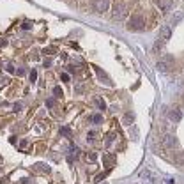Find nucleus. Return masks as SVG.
<instances>
[{
    "mask_svg": "<svg viewBox=\"0 0 184 184\" xmlns=\"http://www.w3.org/2000/svg\"><path fill=\"white\" fill-rule=\"evenodd\" d=\"M60 133H62L64 136H67V138H69V140H73V133H71V131H69V128H62V129H60Z\"/></svg>",
    "mask_w": 184,
    "mask_h": 184,
    "instance_id": "nucleus-14",
    "label": "nucleus"
},
{
    "mask_svg": "<svg viewBox=\"0 0 184 184\" xmlns=\"http://www.w3.org/2000/svg\"><path fill=\"white\" fill-rule=\"evenodd\" d=\"M156 6L159 7L161 13H167L170 9V6H172V0H156Z\"/></svg>",
    "mask_w": 184,
    "mask_h": 184,
    "instance_id": "nucleus-5",
    "label": "nucleus"
},
{
    "mask_svg": "<svg viewBox=\"0 0 184 184\" xmlns=\"http://www.w3.org/2000/svg\"><path fill=\"white\" fill-rule=\"evenodd\" d=\"M94 101H96V105L99 106V110H105V108H106V103H105V101H103L101 98H96Z\"/></svg>",
    "mask_w": 184,
    "mask_h": 184,
    "instance_id": "nucleus-15",
    "label": "nucleus"
},
{
    "mask_svg": "<svg viewBox=\"0 0 184 184\" xmlns=\"http://www.w3.org/2000/svg\"><path fill=\"white\" fill-rule=\"evenodd\" d=\"M98 138H99V133H98V131L87 133V142H94V140H98Z\"/></svg>",
    "mask_w": 184,
    "mask_h": 184,
    "instance_id": "nucleus-13",
    "label": "nucleus"
},
{
    "mask_svg": "<svg viewBox=\"0 0 184 184\" xmlns=\"http://www.w3.org/2000/svg\"><path fill=\"white\" fill-rule=\"evenodd\" d=\"M110 7V0H94V9L98 13H105Z\"/></svg>",
    "mask_w": 184,
    "mask_h": 184,
    "instance_id": "nucleus-3",
    "label": "nucleus"
},
{
    "mask_svg": "<svg viewBox=\"0 0 184 184\" xmlns=\"http://www.w3.org/2000/svg\"><path fill=\"white\" fill-rule=\"evenodd\" d=\"M43 53H46V55H52V53H57V48H44V50H43Z\"/></svg>",
    "mask_w": 184,
    "mask_h": 184,
    "instance_id": "nucleus-19",
    "label": "nucleus"
},
{
    "mask_svg": "<svg viewBox=\"0 0 184 184\" xmlns=\"http://www.w3.org/2000/svg\"><path fill=\"white\" fill-rule=\"evenodd\" d=\"M62 82H69V75H62Z\"/></svg>",
    "mask_w": 184,
    "mask_h": 184,
    "instance_id": "nucleus-24",
    "label": "nucleus"
},
{
    "mask_svg": "<svg viewBox=\"0 0 184 184\" xmlns=\"http://www.w3.org/2000/svg\"><path fill=\"white\" fill-rule=\"evenodd\" d=\"M163 145H165V147H170V149H174V147L177 145V140H175V136H174V135H167V136L163 138Z\"/></svg>",
    "mask_w": 184,
    "mask_h": 184,
    "instance_id": "nucleus-7",
    "label": "nucleus"
},
{
    "mask_svg": "<svg viewBox=\"0 0 184 184\" xmlns=\"http://www.w3.org/2000/svg\"><path fill=\"white\" fill-rule=\"evenodd\" d=\"M94 69H96V75H98V80H99V82H103L105 85H110V83H112L110 78L106 76V73L103 71V69H99V67H94Z\"/></svg>",
    "mask_w": 184,
    "mask_h": 184,
    "instance_id": "nucleus-6",
    "label": "nucleus"
},
{
    "mask_svg": "<svg viewBox=\"0 0 184 184\" xmlns=\"http://www.w3.org/2000/svg\"><path fill=\"white\" fill-rule=\"evenodd\" d=\"M170 36H172L170 27H163V29H161V41H168V39H170Z\"/></svg>",
    "mask_w": 184,
    "mask_h": 184,
    "instance_id": "nucleus-9",
    "label": "nucleus"
},
{
    "mask_svg": "<svg viewBox=\"0 0 184 184\" xmlns=\"http://www.w3.org/2000/svg\"><path fill=\"white\" fill-rule=\"evenodd\" d=\"M53 94H55L57 98H62V90H60L59 87H55V89H53Z\"/></svg>",
    "mask_w": 184,
    "mask_h": 184,
    "instance_id": "nucleus-21",
    "label": "nucleus"
},
{
    "mask_svg": "<svg viewBox=\"0 0 184 184\" xmlns=\"http://www.w3.org/2000/svg\"><path fill=\"white\" fill-rule=\"evenodd\" d=\"M87 158H89L90 163H94V161L98 159V154H96V152H89V156H87Z\"/></svg>",
    "mask_w": 184,
    "mask_h": 184,
    "instance_id": "nucleus-18",
    "label": "nucleus"
},
{
    "mask_svg": "<svg viewBox=\"0 0 184 184\" xmlns=\"http://www.w3.org/2000/svg\"><path fill=\"white\" fill-rule=\"evenodd\" d=\"M126 14H128V7H126L124 2H119V4L113 6V9H112V18H113V20L121 21V20L126 18Z\"/></svg>",
    "mask_w": 184,
    "mask_h": 184,
    "instance_id": "nucleus-2",
    "label": "nucleus"
},
{
    "mask_svg": "<svg viewBox=\"0 0 184 184\" xmlns=\"http://www.w3.org/2000/svg\"><path fill=\"white\" fill-rule=\"evenodd\" d=\"M36 80H37V73H36V71H32V73H30V82L34 83Z\"/></svg>",
    "mask_w": 184,
    "mask_h": 184,
    "instance_id": "nucleus-22",
    "label": "nucleus"
},
{
    "mask_svg": "<svg viewBox=\"0 0 184 184\" xmlns=\"http://www.w3.org/2000/svg\"><path fill=\"white\" fill-rule=\"evenodd\" d=\"M108 175V172H103V174H99V175H96V182H99V181H103L105 177Z\"/></svg>",
    "mask_w": 184,
    "mask_h": 184,
    "instance_id": "nucleus-20",
    "label": "nucleus"
},
{
    "mask_svg": "<svg viewBox=\"0 0 184 184\" xmlns=\"http://www.w3.org/2000/svg\"><path fill=\"white\" fill-rule=\"evenodd\" d=\"M115 142V133H106L105 135V145H112Z\"/></svg>",
    "mask_w": 184,
    "mask_h": 184,
    "instance_id": "nucleus-12",
    "label": "nucleus"
},
{
    "mask_svg": "<svg viewBox=\"0 0 184 184\" xmlns=\"http://www.w3.org/2000/svg\"><path fill=\"white\" fill-rule=\"evenodd\" d=\"M101 121H103L101 115H92V117H90V122H94V124H99Z\"/></svg>",
    "mask_w": 184,
    "mask_h": 184,
    "instance_id": "nucleus-17",
    "label": "nucleus"
},
{
    "mask_svg": "<svg viewBox=\"0 0 184 184\" xmlns=\"http://www.w3.org/2000/svg\"><path fill=\"white\" fill-rule=\"evenodd\" d=\"M167 62H172L170 57H165V60H159V62L156 64V69H158V71H161V73H168V71H170V67H168Z\"/></svg>",
    "mask_w": 184,
    "mask_h": 184,
    "instance_id": "nucleus-4",
    "label": "nucleus"
},
{
    "mask_svg": "<svg viewBox=\"0 0 184 184\" xmlns=\"http://www.w3.org/2000/svg\"><path fill=\"white\" fill-rule=\"evenodd\" d=\"M69 152L73 154V158H78V154H80V151H78L76 145H71V147H69Z\"/></svg>",
    "mask_w": 184,
    "mask_h": 184,
    "instance_id": "nucleus-16",
    "label": "nucleus"
},
{
    "mask_svg": "<svg viewBox=\"0 0 184 184\" xmlns=\"http://www.w3.org/2000/svg\"><path fill=\"white\" fill-rule=\"evenodd\" d=\"M144 25H145V21H144V18H142L140 14L131 16V20L128 21V29H129L131 32H140V30H144Z\"/></svg>",
    "mask_w": 184,
    "mask_h": 184,
    "instance_id": "nucleus-1",
    "label": "nucleus"
},
{
    "mask_svg": "<svg viewBox=\"0 0 184 184\" xmlns=\"http://www.w3.org/2000/svg\"><path fill=\"white\" fill-rule=\"evenodd\" d=\"M133 121H135V115L133 113H126L124 117H122V124H126V126L133 124Z\"/></svg>",
    "mask_w": 184,
    "mask_h": 184,
    "instance_id": "nucleus-11",
    "label": "nucleus"
},
{
    "mask_svg": "<svg viewBox=\"0 0 184 184\" xmlns=\"http://www.w3.org/2000/svg\"><path fill=\"white\" fill-rule=\"evenodd\" d=\"M113 158H115V156H112V154H106V156H105V159H103V163H105L106 170L113 167Z\"/></svg>",
    "mask_w": 184,
    "mask_h": 184,
    "instance_id": "nucleus-10",
    "label": "nucleus"
},
{
    "mask_svg": "<svg viewBox=\"0 0 184 184\" xmlns=\"http://www.w3.org/2000/svg\"><path fill=\"white\" fill-rule=\"evenodd\" d=\"M168 117H170V121H174V122H179V121H181V117H182V112H181L179 108H174V110L168 113Z\"/></svg>",
    "mask_w": 184,
    "mask_h": 184,
    "instance_id": "nucleus-8",
    "label": "nucleus"
},
{
    "mask_svg": "<svg viewBox=\"0 0 184 184\" xmlns=\"http://www.w3.org/2000/svg\"><path fill=\"white\" fill-rule=\"evenodd\" d=\"M46 106L52 108V106H53V99H48V101H46Z\"/></svg>",
    "mask_w": 184,
    "mask_h": 184,
    "instance_id": "nucleus-23",
    "label": "nucleus"
}]
</instances>
